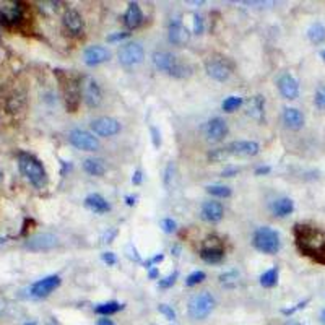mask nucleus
Returning <instances> with one entry per match:
<instances>
[{
    "mask_svg": "<svg viewBox=\"0 0 325 325\" xmlns=\"http://www.w3.org/2000/svg\"><path fill=\"white\" fill-rule=\"evenodd\" d=\"M293 234L296 247L304 257L325 265V233L322 230L312 225H296Z\"/></svg>",
    "mask_w": 325,
    "mask_h": 325,
    "instance_id": "nucleus-1",
    "label": "nucleus"
},
{
    "mask_svg": "<svg viewBox=\"0 0 325 325\" xmlns=\"http://www.w3.org/2000/svg\"><path fill=\"white\" fill-rule=\"evenodd\" d=\"M55 75L60 83V91L64 96L67 111L77 113L81 102V77L64 70H55Z\"/></svg>",
    "mask_w": 325,
    "mask_h": 325,
    "instance_id": "nucleus-2",
    "label": "nucleus"
},
{
    "mask_svg": "<svg viewBox=\"0 0 325 325\" xmlns=\"http://www.w3.org/2000/svg\"><path fill=\"white\" fill-rule=\"evenodd\" d=\"M151 60H153V65L158 68V70L166 72L169 77L187 78L192 73V68L189 64L181 62L174 54H171L168 51H156L153 54V57H151Z\"/></svg>",
    "mask_w": 325,
    "mask_h": 325,
    "instance_id": "nucleus-3",
    "label": "nucleus"
},
{
    "mask_svg": "<svg viewBox=\"0 0 325 325\" xmlns=\"http://www.w3.org/2000/svg\"><path fill=\"white\" fill-rule=\"evenodd\" d=\"M18 168L20 172L25 176V179L30 181L31 185L36 189H43L47 182V174L44 166L41 164L39 160H36L30 153H20L18 155Z\"/></svg>",
    "mask_w": 325,
    "mask_h": 325,
    "instance_id": "nucleus-4",
    "label": "nucleus"
},
{
    "mask_svg": "<svg viewBox=\"0 0 325 325\" xmlns=\"http://www.w3.org/2000/svg\"><path fill=\"white\" fill-rule=\"evenodd\" d=\"M254 247L264 254H276L280 251L281 241L278 231H275L270 226H262L254 233Z\"/></svg>",
    "mask_w": 325,
    "mask_h": 325,
    "instance_id": "nucleus-5",
    "label": "nucleus"
},
{
    "mask_svg": "<svg viewBox=\"0 0 325 325\" xmlns=\"http://www.w3.org/2000/svg\"><path fill=\"white\" fill-rule=\"evenodd\" d=\"M215 307V298L210 293H198L189 301V315L195 320H203Z\"/></svg>",
    "mask_w": 325,
    "mask_h": 325,
    "instance_id": "nucleus-6",
    "label": "nucleus"
},
{
    "mask_svg": "<svg viewBox=\"0 0 325 325\" xmlns=\"http://www.w3.org/2000/svg\"><path fill=\"white\" fill-rule=\"evenodd\" d=\"M200 259L206 264H220L225 259V244L218 236H208L200 247Z\"/></svg>",
    "mask_w": 325,
    "mask_h": 325,
    "instance_id": "nucleus-7",
    "label": "nucleus"
},
{
    "mask_svg": "<svg viewBox=\"0 0 325 325\" xmlns=\"http://www.w3.org/2000/svg\"><path fill=\"white\" fill-rule=\"evenodd\" d=\"M25 22V7L22 2H5L0 5V23L7 28H17Z\"/></svg>",
    "mask_w": 325,
    "mask_h": 325,
    "instance_id": "nucleus-8",
    "label": "nucleus"
},
{
    "mask_svg": "<svg viewBox=\"0 0 325 325\" xmlns=\"http://www.w3.org/2000/svg\"><path fill=\"white\" fill-rule=\"evenodd\" d=\"M81 99L85 101L88 107H98L102 101V91L93 77L81 78Z\"/></svg>",
    "mask_w": 325,
    "mask_h": 325,
    "instance_id": "nucleus-9",
    "label": "nucleus"
},
{
    "mask_svg": "<svg viewBox=\"0 0 325 325\" xmlns=\"http://www.w3.org/2000/svg\"><path fill=\"white\" fill-rule=\"evenodd\" d=\"M119 62L126 67H134L142 64L145 59L143 47L138 43H127L119 49Z\"/></svg>",
    "mask_w": 325,
    "mask_h": 325,
    "instance_id": "nucleus-10",
    "label": "nucleus"
},
{
    "mask_svg": "<svg viewBox=\"0 0 325 325\" xmlns=\"http://www.w3.org/2000/svg\"><path fill=\"white\" fill-rule=\"evenodd\" d=\"M68 140L75 148L83 150V151H96L99 148V140L93 134L86 132V130L75 129L68 135Z\"/></svg>",
    "mask_w": 325,
    "mask_h": 325,
    "instance_id": "nucleus-11",
    "label": "nucleus"
},
{
    "mask_svg": "<svg viewBox=\"0 0 325 325\" xmlns=\"http://www.w3.org/2000/svg\"><path fill=\"white\" fill-rule=\"evenodd\" d=\"M205 70L216 81H226L231 77V65L223 57H210L205 64Z\"/></svg>",
    "mask_w": 325,
    "mask_h": 325,
    "instance_id": "nucleus-12",
    "label": "nucleus"
},
{
    "mask_svg": "<svg viewBox=\"0 0 325 325\" xmlns=\"http://www.w3.org/2000/svg\"><path fill=\"white\" fill-rule=\"evenodd\" d=\"M60 276L59 275H49L46 278L36 281L34 285H31L30 288V294L33 298L41 299V298H47L54 289H57L60 286Z\"/></svg>",
    "mask_w": 325,
    "mask_h": 325,
    "instance_id": "nucleus-13",
    "label": "nucleus"
},
{
    "mask_svg": "<svg viewBox=\"0 0 325 325\" xmlns=\"http://www.w3.org/2000/svg\"><path fill=\"white\" fill-rule=\"evenodd\" d=\"M57 238L51 233H39L34 234L30 239L26 241V249L31 252H44V251H51L55 246H57Z\"/></svg>",
    "mask_w": 325,
    "mask_h": 325,
    "instance_id": "nucleus-14",
    "label": "nucleus"
},
{
    "mask_svg": "<svg viewBox=\"0 0 325 325\" xmlns=\"http://www.w3.org/2000/svg\"><path fill=\"white\" fill-rule=\"evenodd\" d=\"M121 122L113 117H99L91 122V130L98 137H114L121 132Z\"/></svg>",
    "mask_w": 325,
    "mask_h": 325,
    "instance_id": "nucleus-15",
    "label": "nucleus"
},
{
    "mask_svg": "<svg viewBox=\"0 0 325 325\" xmlns=\"http://www.w3.org/2000/svg\"><path fill=\"white\" fill-rule=\"evenodd\" d=\"M203 134L208 142H221L228 135V124L221 117H215L205 124Z\"/></svg>",
    "mask_w": 325,
    "mask_h": 325,
    "instance_id": "nucleus-16",
    "label": "nucleus"
},
{
    "mask_svg": "<svg viewBox=\"0 0 325 325\" xmlns=\"http://www.w3.org/2000/svg\"><path fill=\"white\" fill-rule=\"evenodd\" d=\"M62 23H64V28L67 30V33L72 34V36H80V34H83V30H85V22H83V17L73 9H68L64 13Z\"/></svg>",
    "mask_w": 325,
    "mask_h": 325,
    "instance_id": "nucleus-17",
    "label": "nucleus"
},
{
    "mask_svg": "<svg viewBox=\"0 0 325 325\" xmlns=\"http://www.w3.org/2000/svg\"><path fill=\"white\" fill-rule=\"evenodd\" d=\"M111 57V52L104 46H89L83 52V62L89 67H96L99 64H104Z\"/></svg>",
    "mask_w": 325,
    "mask_h": 325,
    "instance_id": "nucleus-18",
    "label": "nucleus"
},
{
    "mask_svg": "<svg viewBox=\"0 0 325 325\" xmlns=\"http://www.w3.org/2000/svg\"><path fill=\"white\" fill-rule=\"evenodd\" d=\"M278 89L285 99H296L299 96V83L289 73H283L278 78Z\"/></svg>",
    "mask_w": 325,
    "mask_h": 325,
    "instance_id": "nucleus-19",
    "label": "nucleus"
},
{
    "mask_svg": "<svg viewBox=\"0 0 325 325\" xmlns=\"http://www.w3.org/2000/svg\"><path fill=\"white\" fill-rule=\"evenodd\" d=\"M168 38L169 43L174 46H184L190 38V33L187 31V28L182 25L181 20H172L169 23V30H168Z\"/></svg>",
    "mask_w": 325,
    "mask_h": 325,
    "instance_id": "nucleus-20",
    "label": "nucleus"
},
{
    "mask_svg": "<svg viewBox=\"0 0 325 325\" xmlns=\"http://www.w3.org/2000/svg\"><path fill=\"white\" fill-rule=\"evenodd\" d=\"M228 151H230V155H236V156H255V155H259L260 147L257 142L238 140V142L230 143Z\"/></svg>",
    "mask_w": 325,
    "mask_h": 325,
    "instance_id": "nucleus-21",
    "label": "nucleus"
},
{
    "mask_svg": "<svg viewBox=\"0 0 325 325\" xmlns=\"http://www.w3.org/2000/svg\"><path fill=\"white\" fill-rule=\"evenodd\" d=\"M225 215V208L220 202H205L202 205V218L208 223H218Z\"/></svg>",
    "mask_w": 325,
    "mask_h": 325,
    "instance_id": "nucleus-22",
    "label": "nucleus"
},
{
    "mask_svg": "<svg viewBox=\"0 0 325 325\" xmlns=\"http://www.w3.org/2000/svg\"><path fill=\"white\" fill-rule=\"evenodd\" d=\"M283 122L291 130H301L304 127V116L296 107H285L283 109Z\"/></svg>",
    "mask_w": 325,
    "mask_h": 325,
    "instance_id": "nucleus-23",
    "label": "nucleus"
},
{
    "mask_svg": "<svg viewBox=\"0 0 325 325\" xmlns=\"http://www.w3.org/2000/svg\"><path fill=\"white\" fill-rule=\"evenodd\" d=\"M246 109H247V116H251L252 119L257 122H262L265 114V99L262 96H252L246 101Z\"/></svg>",
    "mask_w": 325,
    "mask_h": 325,
    "instance_id": "nucleus-24",
    "label": "nucleus"
},
{
    "mask_svg": "<svg viewBox=\"0 0 325 325\" xmlns=\"http://www.w3.org/2000/svg\"><path fill=\"white\" fill-rule=\"evenodd\" d=\"M124 23H126L129 30H135V28H138L143 23V13L140 5L137 2L129 4V9L126 12V15H124Z\"/></svg>",
    "mask_w": 325,
    "mask_h": 325,
    "instance_id": "nucleus-25",
    "label": "nucleus"
},
{
    "mask_svg": "<svg viewBox=\"0 0 325 325\" xmlns=\"http://www.w3.org/2000/svg\"><path fill=\"white\" fill-rule=\"evenodd\" d=\"M85 206L88 210H91L93 213H98V215H102L111 210V205L107 203V200L99 195V193H91L85 198Z\"/></svg>",
    "mask_w": 325,
    "mask_h": 325,
    "instance_id": "nucleus-26",
    "label": "nucleus"
},
{
    "mask_svg": "<svg viewBox=\"0 0 325 325\" xmlns=\"http://www.w3.org/2000/svg\"><path fill=\"white\" fill-rule=\"evenodd\" d=\"M293 210H294V202L288 197L278 198L272 203V213L278 218H285L288 215H291Z\"/></svg>",
    "mask_w": 325,
    "mask_h": 325,
    "instance_id": "nucleus-27",
    "label": "nucleus"
},
{
    "mask_svg": "<svg viewBox=\"0 0 325 325\" xmlns=\"http://www.w3.org/2000/svg\"><path fill=\"white\" fill-rule=\"evenodd\" d=\"M83 169L91 176H102L106 172V163L101 158H88L83 161Z\"/></svg>",
    "mask_w": 325,
    "mask_h": 325,
    "instance_id": "nucleus-28",
    "label": "nucleus"
},
{
    "mask_svg": "<svg viewBox=\"0 0 325 325\" xmlns=\"http://www.w3.org/2000/svg\"><path fill=\"white\" fill-rule=\"evenodd\" d=\"M307 38L312 44H322L325 41V26L319 22L310 25L307 30Z\"/></svg>",
    "mask_w": 325,
    "mask_h": 325,
    "instance_id": "nucleus-29",
    "label": "nucleus"
},
{
    "mask_svg": "<svg viewBox=\"0 0 325 325\" xmlns=\"http://www.w3.org/2000/svg\"><path fill=\"white\" fill-rule=\"evenodd\" d=\"M124 309V304H119L117 301H109V302H102V304H98V306L94 307V312L99 314V315H111V314H116L119 312V310Z\"/></svg>",
    "mask_w": 325,
    "mask_h": 325,
    "instance_id": "nucleus-30",
    "label": "nucleus"
},
{
    "mask_svg": "<svg viewBox=\"0 0 325 325\" xmlns=\"http://www.w3.org/2000/svg\"><path fill=\"white\" fill-rule=\"evenodd\" d=\"M278 283V268L273 267L260 275V285L264 288H273Z\"/></svg>",
    "mask_w": 325,
    "mask_h": 325,
    "instance_id": "nucleus-31",
    "label": "nucleus"
},
{
    "mask_svg": "<svg viewBox=\"0 0 325 325\" xmlns=\"http://www.w3.org/2000/svg\"><path fill=\"white\" fill-rule=\"evenodd\" d=\"M218 280L225 288H234V286H238L239 275H238V272H234V270H228L225 273H221Z\"/></svg>",
    "mask_w": 325,
    "mask_h": 325,
    "instance_id": "nucleus-32",
    "label": "nucleus"
},
{
    "mask_svg": "<svg viewBox=\"0 0 325 325\" xmlns=\"http://www.w3.org/2000/svg\"><path fill=\"white\" fill-rule=\"evenodd\" d=\"M243 102L244 101H243V98H241V96H230V98H226L223 101L221 107H223L225 113H234V111L243 106Z\"/></svg>",
    "mask_w": 325,
    "mask_h": 325,
    "instance_id": "nucleus-33",
    "label": "nucleus"
},
{
    "mask_svg": "<svg viewBox=\"0 0 325 325\" xmlns=\"http://www.w3.org/2000/svg\"><path fill=\"white\" fill-rule=\"evenodd\" d=\"M206 192H208L210 195L218 197V198H228L231 195V189L228 187V185H220V184L208 185V187H206Z\"/></svg>",
    "mask_w": 325,
    "mask_h": 325,
    "instance_id": "nucleus-34",
    "label": "nucleus"
},
{
    "mask_svg": "<svg viewBox=\"0 0 325 325\" xmlns=\"http://www.w3.org/2000/svg\"><path fill=\"white\" fill-rule=\"evenodd\" d=\"M228 156H231L228 148H216V150H211L208 153V160L213 163H221V161H225Z\"/></svg>",
    "mask_w": 325,
    "mask_h": 325,
    "instance_id": "nucleus-35",
    "label": "nucleus"
},
{
    "mask_svg": "<svg viewBox=\"0 0 325 325\" xmlns=\"http://www.w3.org/2000/svg\"><path fill=\"white\" fill-rule=\"evenodd\" d=\"M205 273L202 270H197V272H192L187 278H185V286H195L198 283H202L205 280Z\"/></svg>",
    "mask_w": 325,
    "mask_h": 325,
    "instance_id": "nucleus-36",
    "label": "nucleus"
},
{
    "mask_svg": "<svg viewBox=\"0 0 325 325\" xmlns=\"http://www.w3.org/2000/svg\"><path fill=\"white\" fill-rule=\"evenodd\" d=\"M314 104L319 109H325V85H320L315 89L314 94Z\"/></svg>",
    "mask_w": 325,
    "mask_h": 325,
    "instance_id": "nucleus-37",
    "label": "nucleus"
},
{
    "mask_svg": "<svg viewBox=\"0 0 325 325\" xmlns=\"http://www.w3.org/2000/svg\"><path fill=\"white\" fill-rule=\"evenodd\" d=\"M160 226H161V230H163L166 234H172V233H176V230H177L176 221L172 220V218H164V220H161Z\"/></svg>",
    "mask_w": 325,
    "mask_h": 325,
    "instance_id": "nucleus-38",
    "label": "nucleus"
},
{
    "mask_svg": "<svg viewBox=\"0 0 325 325\" xmlns=\"http://www.w3.org/2000/svg\"><path fill=\"white\" fill-rule=\"evenodd\" d=\"M177 276H179L177 272H172V273H169L168 276H166V278L160 280V283H158V285H160V288H163V289H168V288H171L176 283Z\"/></svg>",
    "mask_w": 325,
    "mask_h": 325,
    "instance_id": "nucleus-39",
    "label": "nucleus"
},
{
    "mask_svg": "<svg viewBox=\"0 0 325 325\" xmlns=\"http://www.w3.org/2000/svg\"><path fill=\"white\" fill-rule=\"evenodd\" d=\"M158 310H160L161 314H164L166 317H168L169 320H174V319H176V312L172 310V307L168 306V304H160V306H158Z\"/></svg>",
    "mask_w": 325,
    "mask_h": 325,
    "instance_id": "nucleus-40",
    "label": "nucleus"
},
{
    "mask_svg": "<svg viewBox=\"0 0 325 325\" xmlns=\"http://www.w3.org/2000/svg\"><path fill=\"white\" fill-rule=\"evenodd\" d=\"M193 33L195 34H202L203 33V20L200 15H193Z\"/></svg>",
    "mask_w": 325,
    "mask_h": 325,
    "instance_id": "nucleus-41",
    "label": "nucleus"
},
{
    "mask_svg": "<svg viewBox=\"0 0 325 325\" xmlns=\"http://www.w3.org/2000/svg\"><path fill=\"white\" fill-rule=\"evenodd\" d=\"M126 252H127V255H129V259H132V260H135V262H142V257L138 255L137 249H135L132 244H129V246L126 247Z\"/></svg>",
    "mask_w": 325,
    "mask_h": 325,
    "instance_id": "nucleus-42",
    "label": "nucleus"
},
{
    "mask_svg": "<svg viewBox=\"0 0 325 325\" xmlns=\"http://www.w3.org/2000/svg\"><path fill=\"white\" fill-rule=\"evenodd\" d=\"M309 302V299H306V301H301V302H298L296 304L294 307H289V309H283V314L285 315H291V314H294L296 310H299V309H302L304 306H306V304Z\"/></svg>",
    "mask_w": 325,
    "mask_h": 325,
    "instance_id": "nucleus-43",
    "label": "nucleus"
},
{
    "mask_svg": "<svg viewBox=\"0 0 325 325\" xmlns=\"http://www.w3.org/2000/svg\"><path fill=\"white\" fill-rule=\"evenodd\" d=\"M151 138H153V145H155V148H160L161 147V134H160V130H158L156 127H151Z\"/></svg>",
    "mask_w": 325,
    "mask_h": 325,
    "instance_id": "nucleus-44",
    "label": "nucleus"
},
{
    "mask_svg": "<svg viewBox=\"0 0 325 325\" xmlns=\"http://www.w3.org/2000/svg\"><path fill=\"white\" fill-rule=\"evenodd\" d=\"M126 38H129V33H114V34H109L107 41L109 43H117V41H122Z\"/></svg>",
    "mask_w": 325,
    "mask_h": 325,
    "instance_id": "nucleus-45",
    "label": "nucleus"
},
{
    "mask_svg": "<svg viewBox=\"0 0 325 325\" xmlns=\"http://www.w3.org/2000/svg\"><path fill=\"white\" fill-rule=\"evenodd\" d=\"M116 236H117V230H109V231L104 233V236L101 238V241H102V243H113V239Z\"/></svg>",
    "mask_w": 325,
    "mask_h": 325,
    "instance_id": "nucleus-46",
    "label": "nucleus"
},
{
    "mask_svg": "<svg viewBox=\"0 0 325 325\" xmlns=\"http://www.w3.org/2000/svg\"><path fill=\"white\" fill-rule=\"evenodd\" d=\"M102 260H104L107 265H116V262H117L116 255L113 252H104V254H102Z\"/></svg>",
    "mask_w": 325,
    "mask_h": 325,
    "instance_id": "nucleus-47",
    "label": "nucleus"
},
{
    "mask_svg": "<svg viewBox=\"0 0 325 325\" xmlns=\"http://www.w3.org/2000/svg\"><path fill=\"white\" fill-rule=\"evenodd\" d=\"M270 172V166H260V168L255 169V176H262V174H268Z\"/></svg>",
    "mask_w": 325,
    "mask_h": 325,
    "instance_id": "nucleus-48",
    "label": "nucleus"
},
{
    "mask_svg": "<svg viewBox=\"0 0 325 325\" xmlns=\"http://www.w3.org/2000/svg\"><path fill=\"white\" fill-rule=\"evenodd\" d=\"M238 172H239V169H236V168L225 169V171H223V177H233V176H236Z\"/></svg>",
    "mask_w": 325,
    "mask_h": 325,
    "instance_id": "nucleus-49",
    "label": "nucleus"
},
{
    "mask_svg": "<svg viewBox=\"0 0 325 325\" xmlns=\"http://www.w3.org/2000/svg\"><path fill=\"white\" fill-rule=\"evenodd\" d=\"M132 182L135 184V185H138L142 182V172L140 171H135L134 172V177H132Z\"/></svg>",
    "mask_w": 325,
    "mask_h": 325,
    "instance_id": "nucleus-50",
    "label": "nucleus"
},
{
    "mask_svg": "<svg viewBox=\"0 0 325 325\" xmlns=\"http://www.w3.org/2000/svg\"><path fill=\"white\" fill-rule=\"evenodd\" d=\"M158 275H160V270H158V268H155V267H153V268H150V273H148V276H150L151 280H155Z\"/></svg>",
    "mask_w": 325,
    "mask_h": 325,
    "instance_id": "nucleus-51",
    "label": "nucleus"
},
{
    "mask_svg": "<svg viewBox=\"0 0 325 325\" xmlns=\"http://www.w3.org/2000/svg\"><path fill=\"white\" fill-rule=\"evenodd\" d=\"M98 325H116V323L111 320V319H107V317H104V319H99L98 320Z\"/></svg>",
    "mask_w": 325,
    "mask_h": 325,
    "instance_id": "nucleus-52",
    "label": "nucleus"
},
{
    "mask_svg": "<svg viewBox=\"0 0 325 325\" xmlns=\"http://www.w3.org/2000/svg\"><path fill=\"white\" fill-rule=\"evenodd\" d=\"M126 202H127V205H129V206H134V205L137 203V197L129 195V197H126Z\"/></svg>",
    "mask_w": 325,
    "mask_h": 325,
    "instance_id": "nucleus-53",
    "label": "nucleus"
},
{
    "mask_svg": "<svg viewBox=\"0 0 325 325\" xmlns=\"http://www.w3.org/2000/svg\"><path fill=\"white\" fill-rule=\"evenodd\" d=\"M320 322H322V323L325 325V309L322 310V314H320Z\"/></svg>",
    "mask_w": 325,
    "mask_h": 325,
    "instance_id": "nucleus-54",
    "label": "nucleus"
},
{
    "mask_svg": "<svg viewBox=\"0 0 325 325\" xmlns=\"http://www.w3.org/2000/svg\"><path fill=\"white\" fill-rule=\"evenodd\" d=\"M285 325H304V323H301V322H286Z\"/></svg>",
    "mask_w": 325,
    "mask_h": 325,
    "instance_id": "nucleus-55",
    "label": "nucleus"
},
{
    "mask_svg": "<svg viewBox=\"0 0 325 325\" xmlns=\"http://www.w3.org/2000/svg\"><path fill=\"white\" fill-rule=\"evenodd\" d=\"M320 57H322V60L325 62V49H322V51H320Z\"/></svg>",
    "mask_w": 325,
    "mask_h": 325,
    "instance_id": "nucleus-56",
    "label": "nucleus"
},
{
    "mask_svg": "<svg viewBox=\"0 0 325 325\" xmlns=\"http://www.w3.org/2000/svg\"><path fill=\"white\" fill-rule=\"evenodd\" d=\"M47 325H57V323H55V322H52V320H51V322H49V323H47Z\"/></svg>",
    "mask_w": 325,
    "mask_h": 325,
    "instance_id": "nucleus-57",
    "label": "nucleus"
},
{
    "mask_svg": "<svg viewBox=\"0 0 325 325\" xmlns=\"http://www.w3.org/2000/svg\"><path fill=\"white\" fill-rule=\"evenodd\" d=\"M0 181H2V169H0Z\"/></svg>",
    "mask_w": 325,
    "mask_h": 325,
    "instance_id": "nucleus-58",
    "label": "nucleus"
},
{
    "mask_svg": "<svg viewBox=\"0 0 325 325\" xmlns=\"http://www.w3.org/2000/svg\"><path fill=\"white\" fill-rule=\"evenodd\" d=\"M26 325H36V323H34V322H30V323H26Z\"/></svg>",
    "mask_w": 325,
    "mask_h": 325,
    "instance_id": "nucleus-59",
    "label": "nucleus"
}]
</instances>
